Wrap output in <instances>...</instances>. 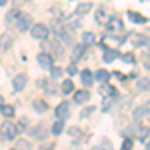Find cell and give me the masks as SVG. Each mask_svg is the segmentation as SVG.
I'll return each mask as SVG.
<instances>
[{
    "label": "cell",
    "mask_w": 150,
    "mask_h": 150,
    "mask_svg": "<svg viewBox=\"0 0 150 150\" xmlns=\"http://www.w3.org/2000/svg\"><path fill=\"white\" fill-rule=\"evenodd\" d=\"M80 80L84 86H92V82H94V74L90 72V70H82L80 72Z\"/></svg>",
    "instance_id": "cell-11"
},
{
    "label": "cell",
    "mask_w": 150,
    "mask_h": 150,
    "mask_svg": "<svg viewBox=\"0 0 150 150\" xmlns=\"http://www.w3.org/2000/svg\"><path fill=\"white\" fill-rule=\"evenodd\" d=\"M94 78H96V80H98V82H102V84H106V82L110 80V74H108L106 70H98Z\"/></svg>",
    "instance_id": "cell-18"
},
{
    "label": "cell",
    "mask_w": 150,
    "mask_h": 150,
    "mask_svg": "<svg viewBox=\"0 0 150 150\" xmlns=\"http://www.w3.org/2000/svg\"><path fill=\"white\" fill-rule=\"evenodd\" d=\"M30 34H32L34 40H40V42H42V40H46V38H48L50 30H48L46 24H40V22H38V24H34V26L30 28Z\"/></svg>",
    "instance_id": "cell-1"
},
{
    "label": "cell",
    "mask_w": 150,
    "mask_h": 150,
    "mask_svg": "<svg viewBox=\"0 0 150 150\" xmlns=\"http://www.w3.org/2000/svg\"><path fill=\"white\" fill-rule=\"evenodd\" d=\"M38 86H40L42 90H46L48 94H56V88H54V82L52 80H44V78H42V80H38Z\"/></svg>",
    "instance_id": "cell-10"
},
{
    "label": "cell",
    "mask_w": 150,
    "mask_h": 150,
    "mask_svg": "<svg viewBox=\"0 0 150 150\" xmlns=\"http://www.w3.org/2000/svg\"><path fill=\"white\" fill-rule=\"evenodd\" d=\"M4 4H6V0H0V6H4Z\"/></svg>",
    "instance_id": "cell-39"
},
{
    "label": "cell",
    "mask_w": 150,
    "mask_h": 150,
    "mask_svg": "<svg viewBox=\"0 0 150 150\" xmlns=\"http://www.w3.org/2000/svg\"><path fill=\"white\" fill-rule=\"evenodd\" d=\"M64 44H72V30H64V34L60 36Z\"/></svg>",
    "instance_id": "cell-25"
},
{
    "label": "cell",
    "mask_w": 150,
    "mask_h": 150,
    "mask_svg": "<svg viewBox=\"0 0 150 150\" xmlns=\"http://www.w3.org/2000/svg\"><path fill=\"white\" fill-rule=\"evenodd\" d=\"M132 116H134V120H140V118L144 116V106H140V108H134Z\"/></svg>",
    "instance_id": "cell-26"
},
{
    "label": "cell",
    "mask_w": 150,
    "mask_h": 150,
    "mask_svg": "<svg viewBox=\"0 0 150 150\" xmlns=\"http://www.w3.org/2000/svg\"><path fill=\"white\" fill-rule=\"evenodd\" d=\"M52 78H58V76H62V72H64V70L62 68H58V66H52Z\"/></svg>",
    "instance_id": "cell-30"
},
{
    "label": "cell",
    "mask_w": 150,
    "mask_h": 150,
    "mask_svg": "<svg viewBox=\"0 0 150 150\" xmlns=\"http://www.w3.org/2000/svg\"><path fill=\"white\" fill-rule=\"evenodd\" d=\"M106 28L110 30V32H120L122 28H124V24L120 18H110V22H106Z\"/></svg>",
    "instance_id": "cell-8"
},
{
    "label": "cell",
    "mask_w": 150,
    "mask_h": 150,
    "mask_svg": "<svg viewBox=\"0 0 150 150\" xmlns=\"http://www.w3.org/2000/svg\"><path fill=\"white\" fill-rule=\"evenodd\" d=\"M94 42H96V36H94L92 32H84V34H82V44H84V46H90Z\"/></svg>",
    "instance_id": "cell-14"
},
{
    "label": "cell",
    "mask_w": 150,
    "mask_h": 150,
    "mask_svg": "<svg viewBox=\"0 0 150 150\" xmlns=\"http://www.w3.org/2000/svg\"><path fill=\"white\" fill-rule=\"evenodd\" d=\"M136 136H138V138H142V140L148 138V128H144V126L138 128V130H136Z\"/></svg>",
    "instance_id": "cell-28"
},
{
    "label": "cell",
    "mask_w": 150,
    "mask_h": 150,
    "mask_svg": "<svg viewBox=\"0 0 150 150\" xmlns=\"http://www.w3.org/2000/svg\"><path fill=\"white\" fill-rule=\"evenodd\" d=\"M70 134H72V136H78L80 130H78V128H70Z\"/></svg>",
    "instance_id": "cell-37"
},
{
    "label": "cell",
    "mask_w": 150,
    "mask_h": 150,
    "mask_svg": "<svg viewBox=\"0 0 150 150\" xmlns=\"http://www.w3.org/2000/svg\"><path fill=\"white\" fill-rule=\"evenodd\" d=\"M18 16H20V12L16 10V8H12V10L6 12V20H8V24H16V20H18Z\"/></svg>",
    "instance_id": "cell-13"
},
{
    "label": "cell",
    "mask_w": 150,
    "mask_h": 150,
    "mask_svg": "<svg viewBox=\"0 0 150 150\" xmlns=\"http://www.w3.org/2000/svg\"><path fill=\"white\" fill-rule=\"evenodd\" d=\"M92 110H94V108H84V110H82V118H86V116H90V114H92Z\"/></svg>",
    "instance_id": "cell-35"
},
{
    "label": "cell",
    "mask_w": 150,
    "mask_h": 150,
    "mask_svg": "<svg viewBox=\"0 0 150 150\" xmlns=\"http://www.w3.org/2000/svg\"><path fill=\"white\" fill-rule=\"evenodd\" d=\"M66 72H68V74H76V66H74V64H70L68 68H66Z\"/></svg>",
    "instance_id": "cell-36"
},
{
    "label": "cell",
    "mask_w": 150,
    "mask_h": 150,
    "mask_svg": "<svg viewBox=\"0 0 150 150\" xmlns=\"http://www.w3.org/2000/svg\"><path fill=\"white\" fill-rule=\"evenodd\" d=\"M136 86H138V90H142V92L150 90V78H138Z\"/></svg>",
    "instance_id": "cell-17"
},
{
    "label": "cell",
    "mask_w": 150,
    "mask_h": 150,
    "mask_svg": "<svg viewBox=\"0 0 150 150\" xmlns=\"http://www.w3.org/2000/svg\"><path fill=\"white\" fill-rule=\"evenodd\" d=\"M32 138H38V140H42V138H46L48 136V130H46V126H42V124H38V126H34L30 132H28Z\"/></svg>",
    "instance_id": "cell-7"
},
{
    "label": "cell",
    "mask_w": 150,
    "mask_h": 150,
    "mask_svg": "<svg viewBox=\"0 0 150 150\" xmlns=\"http://www.w3.org/2000/svg\"><path fill=\"white\" fill-rule=\"evenodd\" d=\"M16 150H32V144H30L28 140H18V144H16Z\"/></svg>",
    "instance_id": "cell-24"
},
{
    "label": "cell",
    "mask_w": 150,
    "mask_h": 150,
    "mask_svg": "<svg viewBox=\"0 0 150 150\" xmlns=\"http://www.w3.org/2000/svg\"><path fill=\"white\" fill-rule=\"evenodd\" d=\"M20 32H26L28 28H32L34 24H32V18L28 16V14H24V12H20V16H18V20H16V24H14Z\"/></svg>",
    "instance_id": "cell-3"
},
{
    "label": "cell",
    "mask_w": 150,
    "mask_h": 150,
    "mask_svg": "<svg viewBox=\"0 0 150 150\" xmlns=\"http://www.w3.org/2000/svg\"><path fill=\"white\" fill-rule=\"evenodd\" d=\"M64 94H70V92H74V84H72V80H64L62 82V88H60Z\"/></svg>",
    "instance_id": "cell-22"
},
{
    "label": "cell",
    "mask_w": 150,
    "mask_h": 150,
    "mask_svg": "<svg viewBox=\"0 0 150 150\" xmlns=\"http://www.w3.org/2000/svg\"><path fill=\"white\" fill-rule=\"evenodd\" d=\"M62 130H64V120H56L52 124V134H60Z\"/></svg>",
    "instance_id": "cell-23"
},
{
    "label": "cell",
    "mask_w": 150,
    "mask_h": 150,
    "mask_svg": "<svg viewBox=\"0 0 150 150\" xmlns=\"http://www.w3.org/2000/svg\"><path fill=\"white\" fill-rule=\"evenodd\" d=\"M128 20H132L134 24H144L146 22V18H144L142 14H138V12H134V10L128 12Z\"/></svg>",
    "instance_id": "cell-12"
},
{
    "label": "cell",
    "mask_w": 150,
    "mask_h": 150,
    "mask_svg": "<svg viewBox=\"0 0 150 150\" xmlns=\"http://www.w3.org/2000/svg\"><path fill=\"white\" fill-rule=\"evenodd\" d=\"M2 116H4V118H14V106L4 104V106H2Z\"/></svg>",
    "instance_id": "cell-20"
},
{
    "label": "cell",
    "mask_w": 150,
    "mask_h": 150,
    "mask_svg": "<svg viewBox=\"0 0 150 150\" xmlns=\"http://www.w3.org/2000/svg\"><path fill=\"white\" fill-rule=\"evenodd\" d=\"M0 134H2L6 140H12L16 134H18V128H16V124H12L10 120H6V122L0 126Z\"/></svg>",
    "instance_id": "cell-2"
},
{
    "label": "cell",
    "mask_w": 150,
    "mask_h": 150,
    "mask_svg": "<svg viewBox=\"0 0 150 150\" xmlns=\"http://www.w3.org/2000/svg\"><path fill=\"white\" fill-rule=\"evenodd\" d=\"M94 18H96V22H108V14H106L104 8H98L94 12Z\"/></svg>",
    "instance_id": "cell-15"
},
{
    "label": "cell",
    "mask_w": 150,
    "mask_h": 150,
    "mask_svg": "<svg viewBox=\"0 0 150 150\" xmlns=\"http://www.w3.org/2000/svg\"><path fill=\"white\" fill-rule=\"evenodd\" d=\"M132 144H134V142H132V138H126V140H124V144H122V148H120V150H132Z\"/></svg>",
    "instance_id": "cell-31"
},
{
    "label": "cell",
    "mask_w": 150,
    "mask_h": 150,
    "mask_svg": "<svg viewBox=\"0 0 150 150\" xmlns=\"http://www.w3.org/2000/svg\"><path fill=\"white\" fill-rule=\"evenodd\" d=\"M90 8H92V4H90V2H82V4L76 6V14H86Z\"/></svg>",
    "instance_id": "cell-21"
},
{
    "label": "cell",
    "mask_w": 150,
    "mask_h": 150,
    "mask_svg": "<svg viewBox=\"0 0 150 150\" xmlns=\"http://www.w3.org/2000/svg\"><path fill=\"white\" fill-rule=\"evenodd\" d=\"M70 116V104L68 102H60L56 106V118L58 120H66Z\"/></svg>",
    "instance_id": "cell-5"
},
{
    "label": "cell",
    "mask_w": 150,
    "mask_h": 150,
    "mask_svg": "<svg viewBox=\"0 0 150 150\" xmlns=\"http://www.w3.org/2000/svg\"><path fill=\"white\" fill-rule=\"evenodd\" d=\"M26 84H28V76H26V74H16V76L12 78V88H14L16 92L24 90Z\"/></svg>",
    "instance_id": "cell-4"
},
{
    "label": "cell",
    "mask_w": 150,
    "mask_h": 150,
    "mask_svg": "<svg viewBox=\"0 0 150 150\" xmlns=\"http://www.w3.org/2000/svg\"><path fill=\"white\" fill-rule=\"evenodd\" d=\"M90 100V92L88 90H76L74 92V102L76 104H84V102H88Z\"/></svg>",
    "instance_id": "cell-9"
},
{
    "label": "cell",
    "mask_w": 150,
    "mask_h": 150,
    "mask_svg": "<svg viewBox=\"0 0 150 150\" xmlns=\"http://www.w3.org/2000/svg\"><path fill=\"white\" fill-rule=\"evenodd\" d=\"M120 58L126 60L128 64H134V56H132V54H120Z\"/></svg>",
    "instance_id": "cell-32"
},
{
    "label": "cell",
    "mask_w": 150,
    "mask_h": 150,
    "mask_svg": "<svg viewBox=\"0 0 150 150\" xmlns=\"http://www.w3.org/2000/svg\"><path fill=\"white\" fill-rule=\"evenodd\" d=\"M38 64H40L44 70H50V68H52V54H48V52H40V54H38Z\"/></svg>",
    "instance_id": "cell-6"
},
{
    "label": "cell",
    "mask_w": 150,
    "mask_h": 150,
    "mask_svg": "<svg viewBox=\"0 0 150 150\" xmlns=\"http://www.w3.org/2000/svg\"><path fill=\"white\" fill-rule=\"evenodd\" d=\"M110 148H112V146H110V142H108V140H104V142H102V148L98 146V148H92V150H110Z\"/></svg>",
    "instance_id": "cell-33"
},
{
    "label": "cell",
    "mask_w": 150,
    "mask_h": 150,
    "mask_svg": "<svg viewBox=\"0 0 150 150\" xmlns=\"http://www.w3.org/2000/svg\"><path fill=\"white\" fill-rule=\"evenodd\" d=\"M2 106H4V98L0 96V110H2Z\"/></svg>",
    "instance_id": "cell-38"
},
{
    "label": "cell",
    "mask_w": 150,
    "mask_h": 150,
    "mask_svg": "<svg viewBox=\"0 0 150 150\" xmlns=\"http://www.w3.org/2000/svg\"><path fill=\"white\" fill-rule=\"evenodd\" d=\"M118 56H120V54H118L116 50H106L104 56H102V60H104V62H112V60H116Z\"/></svg>",
    "instance_id": "cell-19"
},
{
    "label": "cell",
    "mask_w": 150,
    "mask_h": 150,
    "mask_svg": "<svg viewBox=\"0 0 150 150\" xmlns=\"http://www.w3.org/2000/svg\"><path fill=\"white\" fill-rule=\"evenodd\" d=\"M100 92H102V94H110V96H112V94H114V88L108 86V84H104L102 88H100Z\"/></svg>",
    "instance_id": "cell-29"
},
{
    "label": "cell",
    "mask_w": 150,
    "mask_h": 150,
    "mask_svg": "<svg viewBox=\"0 0 150 150\" xmlns=\"http://www.w3.org/2000/svg\"><path fill=\"white\" fill-rule=\"evenodd\" d=\"M32 108H34L36 112H46L48 104L44 102V100H34V102H32Z\"/></svg>",
    "instance_id": "cell-16"
},
{
    "label": "cell",
    "mask_w": 150,
    "mask_h": 150,
    "mask_svg": "<svg viewBox=\"0 0 150 150\" xmlns=\"http://www.w3.org/2000/svg\"><path fill=\"white\" fill-rule=\"evenodd\" d=\"M80 58H82V46H76L74 48V54H72V62H76Z\"/></svg>",
    "instance_id": "cell-27"
},
{
    "label": "cell",
    "mask_w": 150,
    "mask_h": 150,
    "mask_svg": "<svg viewBox=\"0 0 150 150\" xmlns=\"http://www.w3.org/2000/svg\"><path fill=\"white\" fill-rule=\"evenodd\" d=\"M144 116H146V118L150 120V100H148L146 104H144Z\"/></svg>",
    "instance_id": "cell-34"
}]
</instances>
